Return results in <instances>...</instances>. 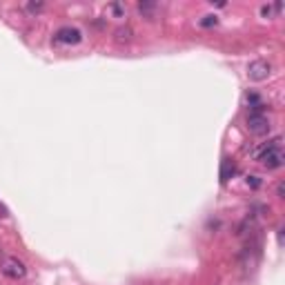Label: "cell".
<instances>
[{"label":"cell","instance_id":"obj_1","mask_svg":"<svg viewBox=\"0 0 285 285\" xmlns=\"http://www.w3.org/2000/svg\"><path fill=\"white\" fill-rule=\"evenodd\" d=\"M281 142H283V141H281L279 136L272 138L267 145H263L261 149H256V154H254V156H256V159H259L267 169L283 167L285 156H283V149H281Z\"/></svg>","mask_w":285,"mask_h":285},{"label":"cell","instance_id":"obj_2","mask_svg":"<svg viewBox=\"0 0 285 285\" xmlns=\"http://www.w3.org/2000/svg\"><path fill=\"white\" fill-rule=\"evenodd\" d=\"M269 118L267 114H263V111H252L248 116V129L252 134H256V136H265V134L269 132Z\"/></svg>","mask_w":285,"mask_h":285},{"label":"cell","instance_id":"obj_3","mask_svg":"<svg viewBox=\"0 0 285 285\" xmlns=\"http://www.w3.org/2000/svg\"><path fill=\"white\" fill-rule=\"evenodd\" d=\"M269 74H272V63H267V60H254V63H249V67H248V76L252 80H256V83L267 80Z\"/></svg>","mask_w":285,"mask_h":285},{"label":"cell","instance_id":"obj_4","mask_svg":"<svg viewBox=\"0 0 285 285\" xmlns=\"http://www.w3.org/2000/svg\"><path fill=\"white\" fill-rule=\"evenodd\" d=\"M2 272H5L9 279H16L18 281V279H25L27 267H25V263H22V261L9 256V259H5V263H2Z\"/></svg>","mask_w":285,"mask_h":285},{"label":"cell","instance_id":"obj_5","mask_svg":"<svg viewBox=\"0 0 285 285\" xmlns=\"http://www.w3.org/2000/svg\"><path fill=\"white\" fill-rule=\"evenodd\" d=\"M53 40L63 42V45H76V42H80V32L78 29H74V27H63V29L56 32Z\"/></svg>","mask_w":285,"mask_h":285},{"label":"cell","instance_id":"obj_6","mask_svg":"<svg viewBox=\"0 0 285 285\" xmlns=\"http://www.w3.org/2000/svg\"><path fill=\"white\" fill-rule=\"evenodd\" d=\"M116 40L118 42H129L132 40V29H129V27H118L116 29Z\"/></svg>","mask_w":285,"mask_h":285},{"label":"cell","instance_id":"obj_7","mask_svg":"<svg viewBox=\"0 0 285 285\" xmlns=\"http://www.w3.org/2000/svg\"><path fill=\"white\" fill-rule=\"evenodd\" d=\"M230 172H232V174H234V165H232V167H230V160H225V163H223L221 178H223V180H227V176H230Z\"/></svg>","mask_w":285,"mask_h":285},{"label":"cell","instance_id":"obj_8","mask_svg":"<svg viewBox=\"0 0 285 285\" xmlns=\"http://www.w3.org/2000/svg\"><path fill=\"white\" fill-rule=\"evenodd\" d=\"M138 11H141V14H152L154 5L152 2H138Z\"/></svg>","mask_w":285,"mask_h":285},{"label":"cell","instance_id":"obj_9","mask_svg":"<svg viewBox=\"0 0 285 285\" xmlns=\"http://www.w3.org/2000/svg\"><path fill=\"white\" fill-rule=\"evenodd\" d=\"M42 2H29V5H27V11H29V14H38V11H42Z\"/></svg>","mask_w":285,"mask_h":285},{"label":"cell","instance_id":"obj_10","mask_svg":"<svg viewBox=\"0 0 285 285\" xmlns=\"http://www.w3.org/2000/svg\"><path fill=\"white\" fill-rule=\"evenodd\" d=\"M201 25L203 27H212V25H216V16H205L201 20Z\"/></svg>","mask_w":285,"mask_h":285},{"label":"cell","instance_id":"obj_11","mask_svg":"<svg viewBox=\"0 0 285 285\" xmlns=\"http://www.w3.org/2000/svg\"><path fill=\"white\" fill-rule=\"evenodd\" d=\"M248 183L252 185V187H259V185H261V183H259V178H256V176H249V178H248Z\"/></svg>","mask_w":285,"mask_h":285},{"label":"cell","instance_id":"obj_12","mask_svg":"<svg viewBox=\"0 0 285 285\" xmlns=\"http://www.w3.org/2000/svg\"><path fill=\"white\" fill-rule=\"evenodd\" d=\"M276 194H279V198H283V194H285V185L283 183H279V187H276Z\"/></svg>","mask_w":285,"mask_h":285}]
</instances>
